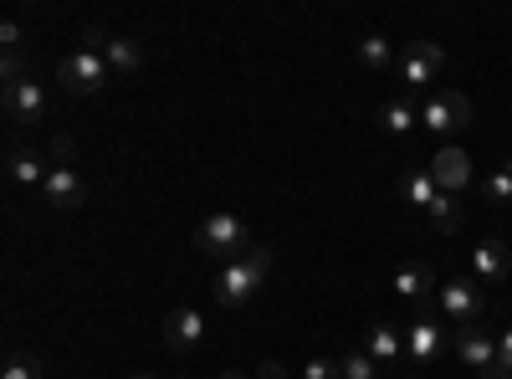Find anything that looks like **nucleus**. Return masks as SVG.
I'll return each instance as SVG.
<instances>
[{
	"label": "nucleus",
	"mask_w": 512,
	"mask_h": 379,
	"mask_svg": "<svg viewBox=\"0 0 512 379\" xmlns=\"http://www.w3.org/2000/svg\"><path fill=\"white\" fill-rule=\"evenodd\" d=\"M267 277H272V251L267 246H251L241 262H226L216 272V287H210V292H216L221 308H246L256 292L267 287Z\"/></svg>",
	"instance_id": "1"
},
{
	"label": "nucleus",
	"mask_w": 512,
	"mask_h": 379,
	"mask_svg": "<svg viewBox=\"0 0 512 379\" xmlns=\"http://www.w3.org/2000/svg\"><path fill=\"white\" fill-rule=\"evenodd\" d=\"M195 246L210 262L226 267V262H241L251 251V231H246V221L236 216V210H210V216L200 221V231H195Z\"/></svg>",
	"instance_id": "2"
},
{
	"label": "nucleus",
	"mask_w": 512,
	"mask_h": 379,
	"mask_svg": "<svg viewBox=\"0 0 512 379\" xmlns=\"http://www.w3.org/2000/svg\"><path fill=\"white\" fill-rule=\"evenodd\" d=\"M108 77H113V72H108L103 52H88V47H77V52H67V57L57 62V82H62L67 98H93V93H103Z\"/></svg>",
	"instance_id": "3"
},
{
	"label": "nucleus",
	"mask_w": 512,
	"mask_h": 379,
	"mask_svg": "<svg viewBox=\"0 0 512 379\" xmlns=\"http://www.w3.org/2000/svg\"><path fill=\"white\" fill-rule=\"evenodd\" d=\"M436 298H441V318L451 328H477L482 313H487V292H482L477 277H446Z\"/></svg>",
	"instance_id": "4"
},
{
	"label": "nucleus",
	"mask_w": 512,
	"mask_h": 379,
	"mask_svg": "<svg viewBox=\"0 0 512 379\" xmlns=\"http://www.w3.org/2000/svg\"><path fill=\"white\" fill-rule=\"evenodd\" d=\"M420 123H425V129H431L436 139L461 134L466 123H472V103H466V93H451V88L425 93V98H420Z\"/></svg>",
	"instance_id": "5"
},
{
	"label": "nucleus",
	"mask_w": 512,
	"mask_h": 379,
	"mask_svg": "<svg viewBox=\"0 0 512 379\" xmlns=\"http://www.w3.org/2000/svg\"><path fill=\"white\" fill-rule=\"evenodd\" d=\"M0 108H6V123H41V118H47V108H52L47 82H36L31 72L16 77V82H6V93H0Z\"/></svg>",
	"instance_id": "6"
},
{
	"label": "nucleus",
	"mask_w": 512,
	"mask_h": 379,
	"mask_svg": "<svg viewBox=\"0 0 512 379\" xmlns=\"http://www.w3.org/2000/svg\"><path fill=\"white\" fill-rule=\"evenodd\" d=\"M441 67H446V52L436 47V41H410L405 57H400V82L420 93V88H431V82L441 77Z\"/></svg>",
	"instance_id": "7"
},
{
	"label": "nucleus",
	"mask_w": 512,
	"mask_h": 379,
	"mask_svg": "<svg viewBox=\"0 0 512 379\" xmlns=\"http://www.w3.org/2000/svg\"><path fill=\"white\" fill-rule=\"evenodd\" d=\"M159 339H164V349L175 354V359L195 354V349L205 344V318H200V308H175V313L164 318Z\"/></svg>",
	"instance_id": "8"
},
{
	"label": "nucleus",
	"mask_w": 512,
	"mask_h": 379,
	"mask_svg": "<svg viewBox=\"0 0 512 379\" xmlns=\"http://www.w3.org/2000/svg\"><path fill=\"white\" fill-rule=\"evenodd\" d=\"M446 349V328L436 318V308H420V318L405 328V359L410 364H431Z\"/></svg>",
	"instance_id": "9"
},
{
	"label": "nucleus",
	"mask_w": 512,
	"mask_h": 379,
	"mask_svg": "<svg viewBox=\"0 0 512 379\" xmlns=\"http://www.w3.org/2000/svg\"><path fill=\"white\" fill-rule=\"evenodd\" d=\"M47 175H52V164H47V154L41 149H11L6 154V180H11V190H21V195H41V185H47Z\"/></svg>",
	"instance_id": "10"
},
{
	"label": "nucleus",
	"mask_w": 512,
	"mask_h": 379,
	"mask_svg": "<svg viewBox=\"0 0 512 379\" xmlns=\"http://www.w3.org/2000/svg\"><path fill=\"white\" fill-rule=\"evenodd\" d=\"M41 200H47L52 210H82L88 205V185H82V175L67 170V164H52L47 185H41Z\"/></svg>",
	"instance_id": "11"
},
{
	"label": "nucleus",
	"mask_w": 512,
	"mask_h": 379,
	"mask_svg": "<svg viewBox=\"0 0 512 379\" xmlns=\"http://www.w3.org/2000/svg\"><path fill=\"white\" fill-rule=\"evenodd\" d=\"M472 272H477V282H482V287H497V282H507V277H512V251H507V241H502V236H487V241L472 251Z\"/></svg>",
	"instance_id": "12"
},
{
	"label": "nucleus",
	"mask_w": 512,
	"mask_h": 379,
	"mask_svg": "<svg viewBox=\"0 0 512 379\" xmlns=\"http://www.w3.org/2000/svg\"><path fill=\"white\" fill-rule=\"evenodd\" d=\"M395 292H400V298H410V303H420V308H431V292H441L436 267H425V262H400V267H395Z\"/></svg>",
	"instance_id": "13"
},
{
	"label": "nucleus",
	"mask_w": 512,
	"mask_h": 379,
	"mask_svg": "<svg viewBox=\"0 0 512 379\" xmlns=\"http://www.w3.org/2000/svg\"><path fill=\"white\" fill-rule=\"evenodd\" d=\"M431 175H436V185H441L446 195H456V190H466V180H472V159H466V149L446 144V149L431 159Z\"/></svg>",
	"instance_id": "14"
},
{
	"label": "nucleus",
	"mask_w": 512,
	"mask_h": 379,
	"mask_svg": "<svg viewBox=\"0 0 512 379\" xmlns=\"http://www.w3.org/2000/svg\"><path fill=\"white\" fill-rule=\"evenodd\" d=\"M456 354H461V364L466 369H492L497 364V339L492 333H482V328H456Z\"/></svg>",
	"instance_id": "15"
},
{
	"label": "nucleus",
	"mask_w": 512,
	"mask_h": 379,
	"mask_svg": "<svg viewBox=\"0 0 512 379\" xmlns=\"http://www.w3.org/2000/svg\"><path fill=\"white\" fill-rule=\"evenodd\" d=\"M364 349H369V359H374L379 369H395V364L405 359V333H400L395 323H374L369 339H364Z\"/></svg>",
	"instance_id": "16"
},
{
	"label": "nucleus",
	"mask_w": 512,
	"mask_h": 379,
	"mask_svg": "<svg viewBox=\"0 0 512 379\" xmlns=\"http://www.w3.org/2000/svg\"><path fill=\"white\" fill-rule=\"evenodd\" d=\"M103 62H108L113 77H139L144 72V47L134 36H108L103 41Z\"/></svg>",
	"instance_id": "17"
},
{
	"label": "nucleus",
	"mask_w": 512,
	"mask_h": 379,
	"mask_svg": "<svg viewBox=\"0 0 512 379\" xmlns=\"http://www.w3.org/2000/svg\"><path fill=\"white\" fill-rule=\"evenodd\" d=\"M400 200H405V205H420V210H431V205L441 200L436 175H431V170H410V175L400 180Z\"/></svg>",
	"instance_id": "18"
},
{
	"label": "nucleus",
	"mask_w": 512,
	"mask_h": 379,
	"mask_svg": "<svg viewBox=\"0 0 512 379\" xmlns=\"http://www.w3.org/2000/svg\"><path fill=\"white\" fill-rule=\"evenodd\" d=\"M359 67H364V72H390V67H400L390 36H364V41H359Z\"/></svg>",
	"instance_id": "19"
},
{
	"label": "nucleus",
	"mask_w": 512,
	"mask_h": 379,
	"mask_svg": "<svg viewBox=\"0 0 512 379\" xmlns=\"http://www.w3.org/2000/svg\"><path fill=\"white\" fill-rule=\"evenodd\" d=\"M379 123H384V134H410L415 123H420V108L410 98H390L379 108Z\"/></svg>",
	"instance_id": "20"
},
{
	"label": "nucleus",
	"mask_w": 512,
	"mask_h": 379,
	"mask_svg": "<svg viewBox=\"0 0 512 379\" xmlns=\"http://www.w3.org/2000/svg\"><path fill=\"white\" fill-rule=\"evenodd\" d=\"M425 216H431V226H436L441 236H456V231H461V205H456L446 190H441V200H436L431 210H425Z\"/></svg>",
	"instance_id": "21"
},
{
	"label": "nucleus",
	"mask_w": 512,
	"mask_h": 379,
	"mask_svg": "<svg viewBox=\"0 0 512 379\" xmlns=\"http://www.w3.org/2000/svg\"><path fill=\"white\" fill-rule=\"evenodd\" d=\"M0 379H41V359L26 354V349H11V354H6V369H0Z\"/></svg>",
	"instance_id": "22"
},
{
	"label": "nucleus",
	"mask_w": 512,
	"mask_h": 379,
	"mask_svg": "<svg viewBox=\"0 0 512 379\" xmlns=\"http://www.w3.org/2000/svg\"><path fill=\"white\" fill-rule=\"evenodd\" d=\"M482 205H512V170H492L482 180Z\"/></svg>",
	"instance_id": "23"
},
{
	"label": "nucleus",
	"mask_w": 512,
	"mask_h": 379,
	"mask_svg": "<svg viewBox=\"0 0 512 379\" xmlns=\"http://www.w3.org/2000/svg\"><path fill=\"white\" fill-rule=\"evenodd\" d=\"M338 369H344V379H379V364L369 359V349H354L338 359Z\"/></svg>",
	"instance_id": "24"
},
{
	"label": "nucleus",
	"mask_w": 512,
	"mask_h": 379,
	"mask_svg": "<svg viewBox=\"0 0 512 379\" xmlns=\"http://www.w3.org/2000/svg\"><path fill=\"white\" fill-rule=\"evenodd\" d=\"M0 47H6V57H21V52H26V26H21L16 16L0 26Z\"/></svg>",
	"instance_id": "25"
},
{
	"label": "nucleus",
	"mask_w": 512,
	"mask_h": 379,
	"mask_svg": "<svg viewBox=\"0 0 512 379\" xmlns=\"http://www.w3.org/2000/svg\"><path fill=\"white\" fill-rule=\"evenodd\" d=\"M303 379H344V369H338V359H323V354H313V359L303 364Z\"/></svg>",
	"instance_id": "26"
},
{
	"label": "nucleus",
	"mask_w": 512,
	"mask_h": 379,
	"mask_svg": "<svg viewBox=\"0 0 512 379\" xmlns=\"http://www.w3.org/2000/svg\"><path fill=\"white\" fill-rule=\"evenodd\" d=\"M251 379H292V374H287V364H282V359H262V364L251 369Z\"/></svg>",
	"instance_id": "27"
},
{
	"label": "nucleus",
	"mask_w": 512,
	"mask_h": 379,
	"mask_svg": "<svg viewBox=\"0 0 512 379\" xmlns=\"http://www.w3.org/2000/svg\"><path fill=\"white\" fill-rule=\"evenodd\" d=\"M52 159H57V164H67V170H72V159H77V144H72L67 134H57V139H52Z\"/></svg>",
	"instance_id": "28"
},
{
	"label": "nucleus",
	"mask_w": 512,
	"mask_h": 379,
	"mask_svg": "<svg viewBox=\"0 0 512 379\" xmlns=\"http://www.w3.org/2000/svg\"><path fill=\"white\" fill-rule=\"evenodd\" d=\"M497 369L512 374V328H502V339H497Z\"/></svg>",
	"instance_id": "29"
},
{
	"label": "nucleus",
	"mask_w": 512,
	"mask_h": 379,
	"mask_svg": "<svg viewBox=\"0 0 512 379\" xmlns=\"http://www.w3.org/2000/svg\"><path fill=\"white\" fill-rule=\"evenodd\" d=\"M477 379H512V374H502V369H497V364H492V369H482V374H477Z\"/></svg>",
	"instance_id": "30"
},
{
	"label": "nucleus",
	"mask_w": 512,
	"mask_h": 379,
	"mask_svg": "<svg viewBox=\"0 0 512 379\" xmlns=\"http://www.w3.org/2000/svg\"><path fill=\"white\" fill-rule=\"evenodd\" d=\"M221 379H251V374H241V369H221Z\"/></svg>",
	"instance_id": "31"
},
{
	"label": "nucleus",
	"mask_w": 512,
	"mask_h": 379,
	"mask_svg": "<svg viewBox=\"0 0 512 379\" xmlns=\"http://www.w3.org/2000/svg\"><path fill=\"white\" fill-rule=\"evenodd\" d=\"M128 379H154V374H128Z\"/></svg>",
	"instance_id": "32"
},
{
	"label": "nucleus",
	"mask_w": 512,
	"mask_h": 379,
	"mask_svg": "<svg viewBox=\"0 0 512 379\" xmlns=\"http://www.w3.org/2000/svg\"><path fill=\"white\" fill-rule=\"evenodd\" d=\"M502 170H512V159H507V164H502Z\"/></svg>",
	"instance_id": "33"
}]
</instances>
